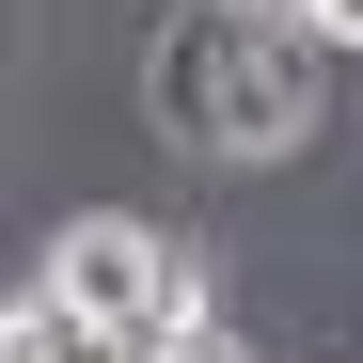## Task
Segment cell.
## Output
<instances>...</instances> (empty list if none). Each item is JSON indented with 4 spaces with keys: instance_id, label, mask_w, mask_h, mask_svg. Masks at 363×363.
Returning a JSON list of instances; mask_svg holds the SVG:
<instances>
[{
    "instance_id": "1",
    "label": "cell",
    "mask_w": 363,
    "mask_h": 363,
    "mask_svg": "<svg viewBox=\"0 0 363 363\" xmlns=\"http://www.w3.org/2000/svg\"><path fill=\"white\" fill-rule=\"evenodd\" d=\"M174 127L206 158H284L316 143V32L284 0H221V16L174 32Z\"/></svg>"
},
{
    "instance_id": "2",
    "label": "cell",
    "mask_w": 363,
    "mask_h": 363,
    "mask_svg": "<svg viewBox=\"0 0 363 363\" xmlns=\"http://www.w3.org/2000/svg\"><path fill=\"white\" fill-rule=\"evenodd\" d=\"M48 284H64L79 316L127 347V363H158V347L221 332V316H206V253H190V237H158V221H111V206L48 237Z\"/></svg>"
},
{
    "instance_id": "3",
    "label": "cell",
    "mask_w": 363,
    "mask_h": 363,
    "mask_svg": "<svg viewBox=\"0 0 363 363\" xmlns=\"http://www.w3.org/2000/svg\"><path fill=\"white\" fill-rule=\"evenodd\" d=\"M0 363H127V347H111V332L79 316V300L48 284V269H32L16 300H0Z\"/></svg>"
},
{
    "instance_id": "4",
    "label": "cell",
    "mask_w": 363,
    "mask_h": 363,
    "mask_svg": "<svg viewBox=\"0 0 363 363\" xmlns=\"http://www.w3.org/2000/svg\"><path fill=\"white\" fill-rule=\"evenodd\" d=\"M284 16L316 32V48H363V0H284Z\"/></svg>"
}]
</instances>
